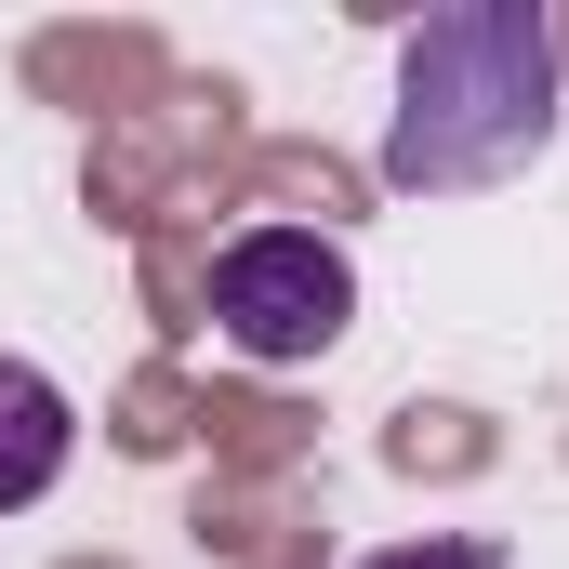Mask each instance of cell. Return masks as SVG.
Masks as SVG:
<instances>
[{
    "instance_id": "obj_1",
    "label": "cell",
    "mask_w": 569,
    "mask_h": 569,
    "mask_svg": "<svg viewBox=\"0 0 569 569\" xmlns=\"http://www.w3.org/2000/svg\"><path fill=\"white\" fill-rule=\"evenodd\" d=\"M543 133H557V27L530 0H450L398 40V120H385L398 199H477L530 172Z\"/></svg>"
},
{
    "instance_id": "obj_2",
    "label": "cell",
    "mask_w": 569,
    "mask_h": 569,
    "mask_svg": "<svg viewBox=\"0 0 569 569\" xmlns=\"http://www.w3.org/2000/svg\"><path fill=\"white\" fill-rule=\"evenodd\" d=\"M345 318H358V266H345L318 226H239V239L212 252V331H226L239 358H266V371L331 358Z\"/></svg>"
},
{
    "instance_id": "obj_3",
    "label": "cell",
    "mask_w": 569,
    "mask_h": 569,
    "mask_svg": "<svg viewBox=\"0 0 569 569\" xmlns=\"http://www.w3.org/2000/svg\"><path fill=\"white\" fill-rule=\"evenodd\" d=\"M67 450H80L67 385H53L40 358H0V517H27V503L67 477Z\"/></svg>"
},
{
    "instance_id": "obj_4",
    "label": "cell",
    "mask_w": 569,
    "mask_h": 569,
    "mask_svg": "<svg viewBox=\"0 0 569 569\" xmlns=\"http://www.w3.org/2000/svg\"><path fill=\"white\" fill-rule=\"evenodd\" d=\"M358 569H503V543H477V530H437V543H385V557Z\"/></svg>"
}]
</instances>
